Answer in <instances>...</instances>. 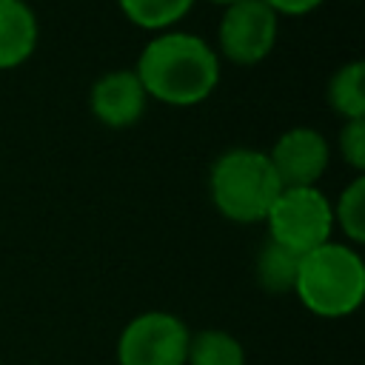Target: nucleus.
I'll return each instance as SVG.
<instances>
[{
	"label": "nucleus",
	"instance_id": "nucleus-11",
	"mask_svg": "<svg viewBox=\"0 0 365 365\" xmlns=\"http://www.w3.org/2000/svg\"><path fill=\"white\" fill-rule=\"evenodd\" d=\"M297 268H299V254L291 248L265 240V245L257 254V282L268 294H294L297 282Z\"/></svg>",
	"mask_w": 365,
	"mask_h": 365
},
{
	"label": "nucleus",
	"instance_id": "nucleus-5",
	"mask_svg": "<svg viewBox=\"0 0 365 365\" xmlns=\"http://www.w3.org/2000/svg\"><path fill=\"white\" fill-rule=\"evenodd\" d=\"M191 331L171 311H143L117 336V365H185Z\"/></svg>",
	"mask_w": 365,
	"mask_h": 365
},
{
	"label": "nucleus",
	"instance_id": "nucleus-1",
	"mask_svg": "<svg viewBox=\"0 0 365 365\" xmlns=\"http://www.w3.org/2000/svg\"><path fill=\"white\" fill-rule=\"evenodd\" d=\"M220 54L194 31H157L140 51L134 74L148 100L171 108H188L208 100L220 83Z\"/></svg>",
	"mask_w": 365,
	"mask_h": 365
},
{
	"label": "nucleus",
	"instance_id": "nucleus-14",
	"mask_svg": "<svg viewBox=\"0 0 365 365\" xmlns=\"http://www.w3.org/2000/svg\"><path fill=\"white\" fill-rule=\"evenodd\" d=\"M334 211V228L342 231L348 245H362L365 242V177L356 174L339 197L331 202Z\"/></svg>",
	"mask_w": 365,
	"mask_h": 365
},
{
	"label": "nucleus",
	"instance_id": "nucleus-2",
	"mask_svg": "<svg viewBox=\"0 0 365 365\" xmlns=\"http://www.w3.org/2000/svg\"><path fill=\"white\" fill-rule=\"evenodd\" d=\"M294 294L319 319L351 317L365 299V262L356 245L331 240L302 254Z\"/></svg>",
	"mask_w": 365,
	"mask_h": 365
},
{
	"label": "nucleus",
	"instance_id": "nucleus-17",
	"mask_svg": "<svg viewBox=\"0 0 365 365\" xmlns=\"http://www.w3.org/2000/svg\"><path fill=\"white\" fill-rule=\"evenodd\" d=\"M208 3H214V6H220V9H228V6H234V3H240V0H208Z\"/></svg>",
	"mask_w": 365,
	"mask_h": 365
},
{
	"label": "nucleus",
	"instance_id": "nucleus-12",
	"mask_svg": "<svg viewBox=\"0 0 365 365\" xmlns=\"http://www.w3.org/2000/svg\"><path fill=\"white\" fill-rule=\"evenodd\" d=\"M185 365H245V348L234 334L205 328L191 334Z\"/></svg>",
	"mask_w": 365,
	"mask_h": 365
},
{
	"label": "nucleus",
	"instance_id": "nucleus-15",
	"mask_svg": "<svg viewBox=\"0 0 365 365\" xmlns=\"http://www.w3.org/2000/svg\"><path fill=\"white\" fill-rule=\"evenodd\" d=\"M336 145H339L345 165H351L356 174H362L365 171V117L362 120H342Z\"/></svg>",
	"mask_w": 365,
	"mask_h": 365
},
{
	"label": "nucleus",
	"instance_id": "nucleus-13",
	"mask_svg": "<svg viewBox=\"0 0 365 365\" xmlns=\"http://www.w3.org/2000/svg\"><path fill=\"white\" fill-rule=\"evenodd\" d=\"M197 0H117L123 17L143 31H168L174 29Z\"/></svg>",
	"mask_w": 365,
	"mask_h": 365
},
{
	"label": "nucleus",
	"instance_id": "nucleus-6",
	"mask_svg": "<svg viewBox=\"0 0 365 365\" xmlns=\"http://www.w3.org/2000/svg\"><path fill=\"white\" fill-rule=\"evenodd\" d=\"M277 34L279 17L262 0H240L222 9L214 51L234 66H257L274 51Z\"/></svg>",
	"mask_w": 365,
	"mask_h": 365
},
{
	"label": "nucleus",
	"instance_id": "nucleus-3",
	"mask_svg": "<svg viewBox=\"0 0 365 365\" xmlns=\"http://www.w3.org/2000/svg\"><path fill=\"white\" fill-rule=\"evenodd\" d=\"M282 182L265 151L237 145L222 151L208 168V194L214 208L240 225L262 222Z\"/></svg>",
	"mask_w": 365,
	"mask_h": 365
},
{
	"label": "nucleus",
	"instance_id": "nucleus-8",
	"mask_svg": "<svg viewBox=\"0 0 365 365\" xmlns=\"http://www.w3.org/2000/svg\"><path fill=\"white\" fill-rule=\"evenodd\" d=\"M88 108L106 128H131L148 108V94L134 68H114L94 80Z\"/></svg>",
	"mask_w": 365,
	"mask_h": 365
},
{
	"label": "nucleus",
	"instance_id": "nucleus-9",
	"mask_svg": "<svg viewBox=\"0 0 365 365\" xmlns=\"http://www.w3.org/2000/svg\"><path fill=\"white\" fill-rule=\"evenodd\" d=\"M40 40L37 14L26 0H0V71L23 66Z\"/></svg>",
	"mask_w": 365,
	"mask_h": 365
},
{
	"label": "nucleus",
	"instance_id": "nucleus-16",
	"mask_svg": "<svg viewBox=\"0 0 365 365\" xmlns=\"http://www.w3.org/2000/svg\"><path fill=\"white\" fill-rule=\"evenodd\" d=\"M277 17H302V14H311L317 11L325 0H262Z\"/></svg>",
	"mask_w": 365,
	"mask_h": 365
},
{
	"label": "nucleus",
	"instance_id": "nucleus-7",
	"mask_svg": "<svg viewBox=\"0 0 365 365\" xmlns=\"http://www.w3.org/2000/svg\"><path fill=\"white\" fill-rule=\"evenodd\" d=\"M282 185H317L331 163L328 140L311 125H294L265 151Z\"/></svg>",
	"mask_w": 365,
	"mask_h": 365
},
{
	"label": "nucleus",
	"instance_id": "nucleus-10",
	"mask_svg": "<svg viewBox=\"0 0 365 365\" xmlns=\"http://www.w3.org/2000/svg\"><path fill=\"white\" fill-rule=\"evenodd\" d=\"M328 106L339 120H362L365 117V66H362V60H351L331 74Z\"/></svg>",
	"mask_w": 365,
	"mask_h": 365
},
{
	"label": "nucleus",
	"instance_id": "nucleus-4",
	"mask_svg": "<svg viewBox=\"0 0 365 365\" xmlns=\"http://www.w3.org/2000/svg\"><path fill=\"white\" fill-rule=\"evenodd\" d=\"M262 222L268 228V240L299 257L331 242L336 231L331 200L317 185H282Z\"/></svg>",
	"mask_w": 365,
	"mask_h": 365
}]
</instances>
